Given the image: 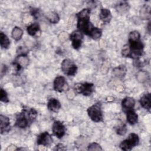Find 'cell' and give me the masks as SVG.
Listing matches in <instances>:
<instances>
[{
    "label": "cell",
    "instance_id": "3957f363",
    "mask_svg": "<svg viewBox=\"0 0 151 151\" xmlns=\"http://www.w3.org/2000/svg\"><path fill=\"white\" fill-rule=\"evenodd\" d=\"M89 117L94 122H100L103 120V114L100 103H96L87 109Z\"/></svg>",
    "mask_w": 151,
    "mask_h": 151
},
{
    "label": "cell",
    "instance_id": "5bb4252c",
    "mask_svg": "<svg viewBox=\"0 0 151 151\" xmlns=\"http://www.w3.org/2000/svg\"><path fill=\"white\" fill-rule=\"evenodd\" d=\"M140 103L142 107L150 110L151 107V97L150 93H146L143 94L140 99Z\"/></svg>",
    "mask_w": 151,
    "mask_h": 151
},
{
    "label": "cell",
    "instance_id": "44dd1931",
    "mask_svg": "<svg viewBox=\"0 0 151 151\" xmlns=\"http://www.w3.org/2000/svg\"><path fill=\"white\" fill-rule=\"evenodd\" d=\"M0 44L2 48L6 49L10 45V41L8 37L2 32L0 33Z\"/></svg>",
    "mask_w": 151,
    "mask_h": 151
},
{
    "label": "cell",
    "instance_id": "5b68a950",
    "mask_svg": "<svg viewBox=\"0 0 151 151\" xmlns=\"http://www.w3.org/2000/svg\"><path fill=\"white\" fill-rule=\"evenodd\" d=\"M61 70L67 76H74L76 74L77 67L76 65L70 60L65 59L61 63Z\"/></svg>",
    "mask_w": 151,
    "mask_h": 151
},
{
    "label": "cell",
    "instance_id": "f546056e",
    "mask_svg": "<svg viewBox=\"0 0 151 151\" xmlns=\"http://www.w3.org/2000/svg\"><path fill=\"white\" fill-rule=\"evenodd\" d=\"M54 150H66V147H65V146L63 144L61 143H59L57 145L55 146V148Z\"/></svg>",
    "mask_w": 151,
    "mask_h": 151
},
{
    "label": "cell",
    "instance_id": "7c38bea8",
    "mask_svg": "<svg viewBox=\"0 0 151 151\" xmlns=\"http://www.w3.org/2000/svg\"><path fill=\"white\" fill-rule=\"evenodd\" d=\"M135 105V100L133 98L130 97H126L124 98L122 101V106L124 111L126 112L129 110H133Z\"/></svg>",
    "mask_w": 151,
    "mask_h": 151
},
{
    "label": "cell",
    "instance_id": "30bf717a",
    "mask_svg": "<svg viewBox=\"0 0 151 151\" xmlns=\"http://www.w3.org/2000/svg\"><path fill=\"white\" fill-rule=\"evenodd\" d=\"M52 131L55 136L60 139L64 135L65 132V128L61 122L59 121H55L52 124Z\"/></svg>",
    "mask_w": 151,
    "mask_h": 151
},
{
    "label": "cell",
    "instance_id": "484cf974",
    "mask_svg": "<svg viewBox=\"0 0 151 151\" xmlns=\"http://www.w3.org/2000/svg\"><path fill=\"white\" fill-rule=\"evenodd\" d=\"M126 132H127L126 126L124 124L119 126L116 129L117 134H118L119 135H120V136L124 135L126 133Z\"/></svg>",
    "mask_w": 151,
    "mask_h": 151
},
{
    "label": "cell",
    "instance_id": "8fae6325",
    "mask_svg": "<svg viewBox=\"0 0 151 151\" xmlns=\"http://www.w3.org/2000/svg\"><path fill=\"white\" fill-rule=\"evenodd\" d=\"M37 144L38 145H42L44 147L49 146L52 142V139L50 134L45 132L41 133L37 138Z\"/></svg>",
    "mask_w": 151,
    "mask_h": 151
},
{
    "label": "cell",
    "instance_id": "4dcf8cb0",
    "mask_svg": "<svg viewBox=\"0 0 151 151\" xmlns=\"http://www.w3.org/2000/svg\"><path fill=\"white\" fill-rule=\"evenodd\" d=\"M5 68V70H5V72H6V70H7V68H6V66H5V68ZM3 71H4V70H3V69H2V68H1V75H2V73H3Z\"/></svg>",
    "mask_w": 151,
    "mask_h": 151
},
{
    "label": "cell",
    "instance_id": "4316f807",
    "mask_svg": "<svg viewBox=\"0 0 151 151\" xmlns=\"http://www.w3.org/2000/svg\"><path fill=\"white\" fill-rule=\"evenodd\" d=\"M88 150H102V148L99 144L93 142L90 143L88 146Z\"/></svg>",
    "mask_w": 151,
    "mask_h": 151
},
{
    "label": "cell",
    "instance_id": "ac0fdd59",
    "mask_svg": "<svg viewBox=\"0 0 151 151\" xmlns=\"http://www.w3.org/2000/svg\"><path fill=\"white\" fill-rule=\"evenodd\" d=\"M126 113L127 121L130 124L133 125L137 122L138 116L133 110H129Z\"/></svg>",
    "mask_w": 151,
    "mask_h": 151
},
{
    "label": "cell",
    "instance_id": "e0dca14e",
    "mask_svg": "<svg viewBox=\"0 0 151 151\" xmlns=\"http://www.w3.org/2000/svg\"><path fill=\"white\" fill-rule=\"evenodd\" d=\"M130 8L129 4L127 1H120L115 5L116 10L121 14L127 12Z\"/></svg>",
    "mask_w": 151,
    "mask_h": 151
},
{
    "label": "cell",
    "instance_id": "d4e9b609",
    "mask_svg": "<svg viewBox=\"0 0 151 151\" xmlns=\"http://www.w3.org/2000/svg\"><path fill=\"white\" fill-rule=\"evenodd\" d=\"M140 35L137 31H133L129 33L128 41H133L140 40Z\"/></svg>",
    "mask_w": 151,
    "mask_h": 151
},
{
    "label": "cell",
    "instance_id": "603a6c76",
    "mask_svg": "<svg viewBox=\"0 0 151 151\" xmlns=\"http://www.w3.org/2000/svg\"><path fill=\"white\" fill-rule=\"evenodd\" d=\"M47 19L52 24H56L60 20V17L57 13L55 12H50L46 15Z\"/></svg>",
    "mask_w": 151,
    "mask_h": 151
},
{
    "label": "cell",
    "instance_id": "8992f818",
    "mask_svg": "<svg viewBox=\"0 0 151 151\" xmlns=\"http://www.w3.org/2000/svg\"><path fill=\"white\" fill-rule=\"evenodd\" d=\"M29 123L31 122L29 118L27 110L24 109L22 112L17 116L15 126L19 128H25L28 126Z\"/></svg>",
    "mask_w": 151,
    "mask_h": 151
},
{
    "label": "cell",
    "instance_id": "277c9868",
    "mask_svg": "<svg viewBox=\"0 0 151 151\" xmlns=\"http://www.w3.org/2000/svg\"><path fill=\"white\" fill-rule=\"evenodd\" d=\"M74 90L78 94H83L84 96H90L94 91V87L92 83H77L74 86Z\"/></svg>",
    "mask_w": 151,
    "mask_h": 151
},
{
    "label": "cell",
    "instance_id": "83f0119b",
    "mask_svg": "<svg viewBox=\"0 0 151 151\" xmlns=\"http://www.w3.org/2000/svg\"><path fill=\"white\" fill-rule=\"evenodd\" d=\"M0 99L1 101H3L4 103H7L9 101V99L8 97V94L6 93V92L3 89V88H1V92H0Z\"/></svg>",
    "mask_w": 151,
    "mask_h": 151
},
{
    "label": "cell",
    "instance_id": "6da1fadb",
    "mask_svg": "<svg viewBox=\"0 0 151 151\" xmlns=\"http://www.w3.org/2000/svg\"><path fill=\"white\" fill-rule=\"evenodd\" d=\"M90 9L89 8L83 9L77 14L78 30L87 35L94 27L90 21Z\"/></svg>",
    "mask_w": 151,
    "mask_h": 151
},
{
    "label": "cell",
    "instance_id": "ba28073f",
    "mask_svg": "<svg viewBox=\"0 0 151 151\" xmlns=\"http://www.w3.org/2000/svg\"><path fill=\"white\" fill-rule=\"evenodd\" d=\"M28 64L29 58L26 54L18 55L14 63V65L15 66L17 71H19L22 68H26Z\"/></svg>",
    "mask_w": 151,
    "mask_h": 151
},
{
    "label": "cell",
    "instance_id": "d6986e66",
    "mask_svg": "<svg viewBox=\"0 0 151 151\" xmlns=\"http://www.w3.org/2000/svg\"><path fill=\"white\" fill-rule=\"evenodd\" d=\"M126 68L124 65H120L113 70V73L117 77L122 78L126 75Z\"/></svg>",
    "mask_w": 151,
    "mask_h": 151
},
{
    "label": "cell",
    "instance_id": "9c48e42d",
    "mask_svg": "<svg viewBox=\"0 0 151 151\" xmlns=\"http://www.w3.org/2000/svg\"><path fill=\"white\" fill-rule=\"evenodd\" d=\"M54 89L58 92H63L68 88V84L65 78L63 76L57 77L53 84Z\"/></svg>",
    "mask_w": 151,
    "mask_h": 151
},
{
    "label": "cell",
    "instance_id": "52a82bcc",
    "mask_svg": "<svg viewBox=\"0 0 151 151\" xmlns=\"http://www.w3.org/2000/svg\"><path fill=\"white\" fill-rule=\"evenodd\" d=\"M69 38L72 42V46L74 49L77 50L81 47L83 38V32L79 30L74 31L70 35Z\"/></svg>",
    "mask_w": 151,
    "mask_h": 151
},
{
    "label": "cell",
    "instance_id": "ffe728a7",
    "mask_svg": "<svg viewBox=\"0 0 151 151\" xmlns=\"http://www.w3.org/2000/svg\"><path fill=\"white\" fill-rule=\"evenodd\" d=\"M27 32L31 36L35 35L40 31V27L38 23H33L27 27Z\"/></svg>",
    "mask_w": 151,
    "mask_h": 151
},
{
    "label": "cell",
    "instance_id": "cb8c5ba5",
    "mask_svg": "<svg viewBox=\"0 0 151 151\" xmlns=\"http://www.w3.org/2000/svg\"><path fill=\"white\" fill-rule=\"evenodd\" d=\"M102 35V31L97 27H94L90 32L88 36L94 40H97L101 37Z\"/></svg>",
    "mask_w": 151,
    "mask_h": 151
},
{
    "label": "cell",
    "instance_id": "9a60e30c",
    "mask_svg": "<svg viewBox=\"0 0 151 151\" xmlns=\"http://www.w3.org/2000/svg\"><path fill=\"white\" fill-rule=\"evenodd\" d=\"M111 14L110 10L106 8H101L99 13V18L104 23H109L111 19Z\"/></svg>",
    "mask_w": 151,
    "mask_h": 151
},
{
    "label": "cell",
    "instance_id": "7402d4cb",
    "mask_svg": "<svg viewBox=\"0 0 151 151\" xmlns=\"http://www.w3.org/2000/svg\"><path fill=\"white\" fill-rule=\"evenodd\" d=\"M12 37L16 41H18L21 40L23 35L22 29L18 27H15L12 31Z\"/></svg>",
    "mask_w": 151,
    "mask_h": 151
},
{
    "label": "cell",
    "instance_id": "2e32d148",
    "mask_svg": "<svg viewBox=\"0 0 151 151\" xmlns=\"http://www.w3.org/2000/svg\"><path fill=\"white\" fill-rule=\"evenodd\" d=\"M47 107L51 111L57 112L61 108V104L58 100L54 98H52L48 100L47 103Z\"/></svg>",
    "mask_w": 151,
    "mask_h": 151
},
{
    "label": "cell",
    "instance_id": "f1b7e54d",
    "mask_svg": "<svg viewBox=\"0 0 151 151\" xmlns=\"http://www.w3.org/2000/svg\"><path fill=\"white\" fill-rule=\"evenodd\" d=\"M142 76H140L139 75H137L138 81H140L142 83H143V82L145 81L146 80H147V77H148L147 73H145V72H143V71H142Z\"/></svg>",
    "mask_w": 151,
    "mask_h": 151
},
{
    "label": "cell",
    "instance_id": "7a4b0ae2",
    "mask_svg": "<svg viewBox=\"0 0 151 151\" xmlns=\"http://www.w3.org/2000/svg\"><path fill=\"white\" fill-rule=\"evenodd\" d=\"M139 142V138L137 134L132 133L129 135L127 139L122 141L120 144V147L122 150L127 151L130 150L132 149L137 146Z\"/></svg>",
    "mask_w": 151,
    "mask_h": 151
},
{
    "label": "cell",
    "instance_id": "4fadbf2b",
    "mask_svg": "<svg viewBox=\"0 0 151 151\" xmlns=\"http://www.w3.org/2000/svg\"><path fill=\"white\" fill-rule=\"evenodd\" d=\"M0 122H1V133L5 134L10 130V121L9 119L5 116H0Z\"/></svg>",
    "mask_w": 151,
    "mask_h": 151
}]
</instances>
